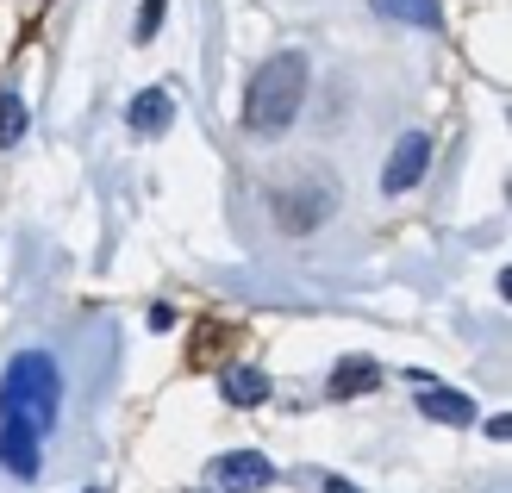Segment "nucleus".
<instances>
[{
    "instance_id": "nucleus-1",
    "label": "nucleus",
    "mask_w": 512,
    "mask_h": 493,
    "mask_svg": "<svg viewBox=\"0 0 512 493\" xmlns=\"http://www.w3.org/2000/svg\"><path fill=\"white\" fill-rule=\"evenodd\" d=\"M63 406V375L44 350H25L7 362V381H0V431L25 437V444H44V431L57 425Z\"/></svg>"
},
{
    "instance_id": "nucleus-2",
    "label": "nucleus",
    "mask_w": 512,
    "mask_h": 493,
    "mask_svg": "<svg viewBox=\"0 0 512 493\" xmlns=\"http://www.w3.org/2000/svg\"><path fill=\"white\" fill-rule=\"evenodd\" d=\"M306 107V57L300 50H281V57L256 63L250 88H244V132L256 138H281Z\"/></svg>"
},
{
    "instance_id": "nucleus-3",
    "label": "nucleus",
    "mask_w": 512,
    "mask_h": 493,
    "mask_svg": "<svg viewBox=\"0 0 512 493\" xmlns=\"http://www.w3.org/2000/svg\"><path fill=\"white\" fill-rule=\"evenodd\" d=\"M269 213H275V225L288 231V238H300V231H319L331 213H338V181H331L325 169L300 175V181H288V188L269 194Z\"/></svg>"
},
{
    "instance_id": "nucleus-4",
    "label": "nucleus",
    "mask_w": 512,
    "mask_h": 493,
    "mask_svg": "<svg viewBox=\"0 0 512 493\" xmlns=\"http://www.w3.org/2000/svg\"><path fill=\"white\" fill-rule=\"evenodd\" d=\"M275 469H269V456H256V450H225L213 456V487L219 493H256V487H269Z\"/></svg>"
},
{
    "instance_id": "nucleus-5",
    "label": "nucleus",
    "mask_w": 512,
    "mask_h": 493,
    "mask_svg": "<svg viewBox=\"0 0 512 493\" xmlns=\"http://www.w3.org/2000/svg\"><path fill=\"white\" fill-rule=\"evenodd\" d=\"M425 169H431V138H425V132H406V138L394 144L388 169H381V188H388V194H406V188H419V181H425Z\"/></svg>"
},
{
    "instance_id": "nucleus-6",
    "label": "nucleus",
    "mask_w": 512,
    "mask_h": 493,
    "mask_svg": "<svg viewBox=\"0 0 512 493\" xmlns=\"http://www.w3.org/2000/svg\"><path fill=\"white\" fill-rule=\"evenodd\" d=\"M219 394H225V406L250 412V406H263V400H269V375L256 369V362H232V369L219 375Z\"/></svg>"
},
{
    "instance_id": "nucleus-7",
    "label": "nucleus",
    "mask_w": 512,
    "mask_h": 493,
    "mask_svg": "<svg viewBox=\"0 0 512 493\" xmlns=\"http://www.w3.org/2000/svg\"><path fill=\"white\" fill-rule=\"evenodd\" d=\"M419 412H425V419H438V425H475V400L456 394V387H425Z\"/></svg>"
},
{
    "instance_id": "nucleus-8",
    "label": "nucleus",
    "mask_w": 512,
    "mask_h": 493,
    "mask_svg": "<svg viewBox=\"0 0 512 493\" xmlns=\"http://www.w3.org/2000/svg\"><path fill=\"white\" fill-rule=\"evenodd\" d=\"M169 119H175V100H169L163 88H144V94L132 100V132H138V138L169 132Z\"/></svg>"
},
{
    "instance_id": "nucleus-9",
    "label": "nucleus",
    "mask_w": 512,
    "mask_h": 493,
    "mask_svg": "<svg viewBox=\"0 0 512 493\" xmlns=\"http://www.w3.org/2000/svg\"><path fill=\"white\" fill-rule=\"evenodd\" d=\"M381 381V369L375 362H363V356H344L338 369H331V400H350V394H369V387Z\"/></svg>"
},
{
    "instance_id": "nucleus-10",
    "label": "nucleus",
    "mask_w": 512,
    "mask_h": 493,
    "mask_svg": "<svg viewBox=\"0 0 512 493\" xmlns=\"http://www.w3.org/2000/svg\"><path fill=\"white\" fill-rule=\"evenodd\" d=\"M375 7L388 13V19H406V25H438L444 19L438 0H375Z\"/></svg>"
},
{
    "instance_id": "nucleus-11",
    "label": "nucleus",
    "mask_w": 512,
    "mask_h": 493,
    "mask_svg": "<svg viewBox=\"0 0 512 493\" xmlns=\"http://www.w3.org/2000/svg\"><path fill=\"white\" fill-rule=\"evenodd\" d=\"M25 138V100L19 94H0V150H13Z\"/></svg>"
},
{
    "instance_id": "nucleus-12",
    "label": "nucleus",
    "mask_w": 512,
    "mask_h": 493,
    "mask_svg": "<svg viewBox=\"0 0 512 493\" xmlns=\"http://www.w3.org/2000/svg\"><path fill=\"white\" fill-rule=\"evenodd\" d=\"M163 13H169V0H144V13H138V38H150L163 25Z\"/></svg>"
},
{
    "instance_id": "nucleus-13",
    "label": "nucleus",
    "mask_w": 512,
    "mask_h": 493,
    "mask_svg": "<svg viewBox=\"0 0 512 493\" xmlns=\"http://www.w3.org/2000/svg\"><path fill=\"white\" fill-rule=\"evenodd\" d=\"M150 331H175V306H150Z\"/></svg>"
},
{
    "instance_id": "nucleus-14",
    "label": "nucleus",
    "mask_w": 512,
    "mask_h": 493,
    "mask_svg": "<svg viewBox=\"0 0 512 493\" xmlns=\"http://www.w3.org/2000/svg\"><path fill=\"white\" fill-rule=\"evenodd\" d=\"M325 493H356L350 481H338V475H325Z\"/></svg>"
}]
</instances>
